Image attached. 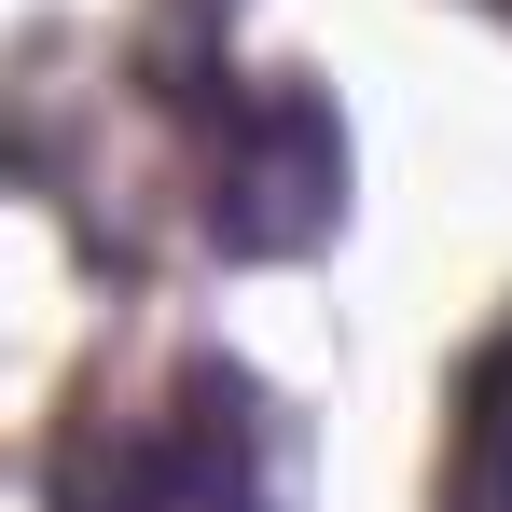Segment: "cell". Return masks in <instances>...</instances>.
Instances as JSON below:
<instances>
[{"label":"cell","instance_id":"obj_1","mask_svg":"<svg viewBox=\"0 0 512 512\" xmlns=\"http://www.w3.org/2000/svg\"><path fill=\"white\" fill-rule=\"evenodd\" d=\"M56 512H277V416L250 374L180 360L153 388H97L56 429Z\"/></svg>","mask_w":512,"mask_h":512},{"label":"cell","instance_id":"obj_2","mask_svg":"<svg viewBox=\"0 0 512 512\" xmlns=\"http://www.w3.org/2000/svg\"><path fill=\"white\" fill-rule=\"evenodd\" d=\"M443 512H512V333L457 388V485H443Z\"/></svg>","mask_w":512,"mask_h":512}]
</instances>
